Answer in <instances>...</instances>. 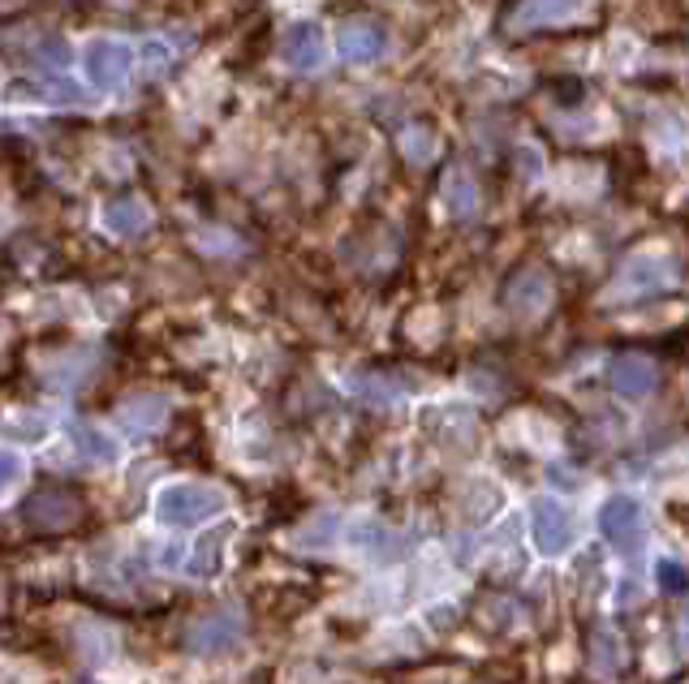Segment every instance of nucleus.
Instances as JSON below:
<instances>
[{"instance_id":"39448f33","label":"nucleus","mask_w":689,"mask_h":684,"mask_svg":"<svg viewBox=\"0 0 689 684\" xmlns=\"http://www.w3.org/2000/svg\"><path fill=\"white\" fill-rule=\"evenodd\" d=\"M242 633H246L242 616L229 612V607H220V612L198 616L195 624H190V633H186V651L220 654V651H229V646H237V637H242Z\"/></svg>"},{"instance_id":"6e6552de","label":"nucleus","mask_w":689,"mask_h":684,"mask_svg":"<svg viewBox=\"0 0 689 684\" xmlns=\"http://www.w3.org/2000/svg\"><path fill=\"white\" fill-rule=\"evenodd\" d=\"M548 294H552L548 276H543L539 267H522V271H513L509 289H504V306H509L513 315H534V310L548 306Z\"/></svg>"},{"instance_id":"2eb2a0df","label":"nucleus","mask_w":689,"mask_h":684,"mask_svg":"<svg viewBox=\"0 0 689 684\" xmlns=\"http://www.w3.org/2000/svg\"><path fill=\"white\" fill-rule=\"evenodd\" d=\"M591 658H594V667H603V672H624V667H629V651H624V642L612 628H594Z\"/></svg>"},{"instance_id":"f3484780","label":"nucleus","mask_w":689,"mask_h":684,"mask_svg":"<svg viewBox=\"0 0 689 684\" xmlns=\"http://www.w3.org/2000/svg\"><path fill=\"white\" fill-rule=\"evenodd\" d=\"M225 538H229V529H211V534L198 543L195 559H190V573H195V577H211V573L220 568V547H225Z\"/></svg>"},{"instance_id":"f03ea898","label":"nucleus","mask_w":689,"mask_h":684,"mask_svg":"<svg viewBox=\"0 0 689 684\" xmlns=\"http://www.w3.org/2000/svg\"><path fill=\"white\" fill-rule=\"evenodd\" d=\"M225 508V495L216 487H198V483H177L165 487L156 499V513L165 525H198L207 517H216Z\"/></svg>"},{"instance_id":"7ed1b4c3","label":"nucleus","mask_w":689,"mask_h":684,"mask_svg":"<svg viewBox=\"0 0 689 684\" xmlns=\"http://www.w3.org/2000/svg\"><path fill=\"white\" fill-rule=\"evenodd\" d=\"M530 534L543 555H564L578 538V522L560 499H534L530 504Z\"/></svg>"},{"instance_id":"a211bd4d","label":"nucleus","mask_w":689,"mask_h":684,"mask_svg":"<svg viewBox=\"0 0 689 684\" xmlns=\"http://www.w3.org/2000/svg\"><path fill=\"white\" fill-rule=\"evenodd\" d=\"M663 262H651V259H638L624 267V280L633 285V289H656V285H663Z\"/></svg>"},{"instance_id":"423d86ee","label":"nucleus","mask_w":689,"mask_h":684,"mask_svg":"<svg viewBox=\"0 0 689 684\" xmlns=\"http://www.w3.org/2000/svg\"><path fill=\"white\" fill-rule=\"evenodd\" d=\"M82 66H87V78L96 82L99 91H104V87H117V82L130 73L134 48L130 43H121V39H96V43L87 48Z\"/></svg>"},{"instance_id":"f8f14e48","label":"nucleus","mask_w":689,"mask_h":684,"mask_svg":"<svg viewBox=\"0 0 689 684\" xmlns=\"http://www.w3.org/2000/svg\"><path fill=\"white\" fill-rule=\"evenodd\" d=\"M612 388L621 396H647L656 388V366L647 358H638V354H621L612 361Z\"/></svg>"},{"instance_id":"ddd939ff","label":"nucleus","mask_w":689,"mask_h":684,"mask_svg":"<svg viewBox=\"0 0 689 684\" xmlns=\"http://www.w3.org/2000/svg\"><path fill=\"white\" fill-rule=\"evenodd\" d=\"M440 190H444V207H449L453 216H470V211L479 207V186L470 181V172L457 168V163L444 172V186H440Z\"/></svg>"},{"instance_id":"9b49d317","label":"nucleus","mask_w":689,"mask_h":684,"mask_svg":"<svg viewBox=\"0 0 689 684\" xmlns=\"http://www.w3.org/2000/svg\"><path fill=\"white\" fill-rule=\"evenodd\" d=\"M104 225L112 228V232H142V228L151 225V211H147V202L138 195H112L104 202Z\"/></svg>"},{"instance_id":"0eeeda50","label":"nucleus","mask_w":689,"mask_h":684,"mask_svg":"<svg viewBox=\"0 0 689 684\" xmlns=\"http://www.w3.org/2000/svg\"><path fill=\"white\" fill-rule=\"evenodd\" d=\"M587 0H513V9L504 13L518 27H557L582 13Z\"/></svg>"},{"instance_id":"6ab92c4d","label":"nucleus","mask_w":689,"mask_h":684,"mask_svg":"<svg viewBox=\"0 0 689 684\" xmlns=\"http://www.w3.org/2000/svg\"><path fill=\"white\" fill-rule=\"evenodd\" d=\"M401 151L410 156V160H431L435 156V133L427 126H410L405 138H401Z\"/></svg>"},{"instance_id":"1a4fd4ad","label":"nucleus","mask_w":689,"mask_h":684,"mask_svg":"<svg viewBox=\"0 0 689 684\" xmlns=\"http://www.w3.org/2000/svg\"><path fill=\"white\" fill-rule=\"evenodd\" d=\"M336 48L345 61H375L384 52V27L371 22V18H358V22H345L336 31Z\"/></svg>"},{"instance_id":"9d476101","label":"nucleus","mask_w":689,"mask_h":684,"mask_svg":"<svg viewBox=\"0 0 689 684\" xmlns=\"http://www.w3.org/2000/svg\"><path fill=\"white\" fill-rule=\"evenodd\" d=\"M280 57L294 69H315L324 61V31L315 22H297L285 31V43H280Z\"/></svg>"},{"instance_id":"dca6fc26","label":"nucleus","mask_w":689,"mask_h":684,"mask_svg":"<svg viewBox=\"0 0 689 684\" xmlns=\"http://www.w3.org/2000/svg\"><path fill=\"white\" fill-rule=\"evenodd\" d=\"M73 444H78V453L87 456V460H99V465H112L121 456L117 439L104 435L99 426H73Z\"/></svg>"},{"instance_id":"f257e3e1","label":"nucleus","mask_w":689,"mask_h":684,"mask_svg":"<svg viewBox=\"0 0 689 684\" xmlns=\"http://www.w3.org/2000/svg\"><path fill=\"white\" fill-rule=\"evenodd\" d=\"M82 517H87V504L66 483H39L22 504V522L35 534H61V529H73Z\"/></svg>"},{"instance_id":"aec40b11","label":"nucleus","mask_w":689,"mask_h":684,"mask_svg":"<svg viewBox=\"0 0 689 684\" xmlns=\"http://www.w3.org/2000/svg\"><path fill=\"white\" fill-rule=\"evenodd\" d=\"M656 573H659V586L668 589V594H686V589H689V573L681 568V564H672V559H659Z\"/></svg>"},{"instance_id":"20e7f679","label":"nucleus","mask_w":689,"mask_h":684,"mask_svg":"<svg viewBox=\"0 0 689 684\" xmlns=\"http://www.w3.org/2000/svg\"><path fill=\"white\" fill-rule=\"evenodd\" d=\"M599 525H603V538L617 547L621 555H633L638 543H642V504L633 495H612L599 513Z\"/></svg>"},{"instance_id":"412c9836","label":"nucleus","mask_w":689,"mask_h":684,"mask_svg":"<svg viewBox=\"0 0 689 684\" xmlns=\"http://www.w3.org/2000/svg\"><path fill=\"white\" fill-rule=\"evenodd\" d=\"M39 52H43L48 66H69V43L66 39H57V34H48V39L39 43Z\"/></svg>"},{"instance_id":"4468645a","label":"nucleus","mask_w":689,"mask_h":684,"mask_svg":"<svg viewBox=\"0 0 689 684\" xmlns=\"http://www.w3.org/2000/svg\"><path fill=\"white\" fill-rule=\"evenodd\" d=\"M168 418V400L165 396H134L130 405L121 409V423L130 430H156Z\"/></svg>"}]
</instances>
